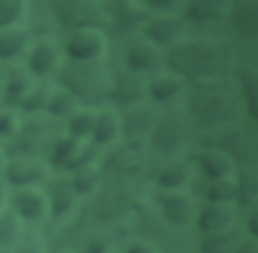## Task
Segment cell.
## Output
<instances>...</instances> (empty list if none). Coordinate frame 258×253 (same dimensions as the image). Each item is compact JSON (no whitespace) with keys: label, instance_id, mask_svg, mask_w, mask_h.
I'll return each instance as SVG.
<instances>
[{"label":"cell","instance_id":"obj_33","mask_svg":"<svg viewBox=\"0 0 258 253\" xmlns=\"http://www.w3.org/2000/svg\"><path fill=\"white\" fill-rule=\"evenodd\" d=\"M12 129V116L10 114H0V135H6Z\"/></svg>","mask_w":258,"mask_h":253},{"label":"cell","instance_id":"obj_19","mask_svg":"<svg viewBox=\"0 0 258 253\" xmlns=\"http://www.w3.org/2000/svg\"><path fill=\"white\" fill-rule=\"evenodd\" d=\"M24 42H26L24 32L10 30V32L0 34V58H12V56H16L24 48Z\"/></svg>","mask_w":258,"mask_h":253},{"label":"cell","instance_id":"obj_7","mask_svg":"<svg viewBox=\"0 0 258 253\" xmlns=\"http://www.w3.org/2000/svg\"><path fill=\"white\" fill-rule=\"evenodd\" d=\"M181 141H183V129H181V124H179L177 120H173V118H165V120L157 126V131H155V135H153L155 147H157L159 151H163V153L175 151V149L181 145Z\"/></svg>","mask_w":258,"mask_h":253},{"label":"cell","instance_id":"obj_21","mask_svg":"<svg viewBox=\"0 0 258 253\" xmlns=\"http://www.w3.org/2000/svg\"><path fill=\"white\" fill-rule=\"evenodd\" d=\"M220 12V4L218 2H191L187 6V18L191 22H206L212 20L216 14Z\"/></svg>","mask_w":258,"mask_h":253},{"label":"cell","instance_id":"obj_35","mask_svg":"<svg viewBox=\"0 0 258 253\" xmlns=\"http://www.w3.org/2000/svg\"><path fill=\"white\" fill-rule=\"evenodd\" d=\"M18 253H36V249H32V247H22Z\"/></svg>","mask_w":258,"mask_h":253},{"label":"cell","instance_id":"obj_36","mask_svg":"<svg viewBox=\"0 0 258 253\" xmlns=\"http://www.w3.org/2000/svg\"><path fill=\"white\" fill-rule=\"evenodd\" d=\"M0 201H2V187H0Z\"/></svg>","mask_w":258,"mask_h":253},{"label":"cell","instance_id":"obj_17","mask_svg":"<svg viewBox=\"0 0 258 253\" xmlns=\"http://www.w3.org/2000/svg\"><path fill=\"white\" fill-rule=\"evenodd\" d=\"M48 193H50V205H52V213L54 215H60V213H64L71 207V203H73V189L69 185H64L62 181L52 183Z\"/></svg>","mask_w":258,"mask_h":253},{"label":"cell","instance_id":"obj_32","mask_svg":"<svg viewBox=\"0 0 258 253\" xmlns=\"http://www.w3.org/2000/svg\"><path fill=\"white\" fill-rule=\"evenodd\" d=\"M236 253H258V243L256 239H246V241H240Z\"/></svg>","mask_w":258,"mask_h":253},{"label":"cell","instance_id":"obj_6","mask_svg":"<svg viewBox=\"0 0 258 253\" xmlns=\"http://www.w3.org/2000/svg\"><path fill=\"white\" fill-rule=\"evenodd\" d=\"M161 213L171 225H185L191 219V203L183 195H167L161 201Z\"/></svg>","mask_w":258,"mask_h":253},{"label":"cell","instance_id":"obj_5","mask_svg":"<svg viewBox=\"0 0 258 253\" xmlns=\"http://www.w3.org/2000/svg\"><path fill=\"white\" fill-rule=\"evenodd\" d=\"M232 24L244 36H254L258 30V4L238 2L232 10Z\"/></svg>","mask_w":258,"mask_h":253},{"label":"cell","instance_id":"obj_2","mask_svg":"<svg viewBox=\"0 0 258 253\" xmlns=\"http://www.w3.org/2000/svg\"><path fill=\"white\" fill-rule=\"evenodd\" d=\"M228 112H230V102L224 94L198 92L196 96H191V114L204 124L220 122L228 116Z\"/></svg>","mask_w":258,"mask_h":253},{"label":"cell","instance_id":"obj_8","mask_svg":"<svg viewBox=\"0 0 258 253\" xmlns=\"http://www.w3.org/2000/svg\"><path fill=\"white\" fill-rule=\"evenodd\" d=\"M240 237L234 231H216L208 233L200 245V253H236Z\"/></svg>","mask_w":258,"mask_h":253},{"label":"cell","instance_id":"obj_23","mask_svg":"<svg viewBox=\"0 0 258 253\" xmlns=\"http://www.w3.org/2000/svg\"><path fill=\"white\" fill-rule=\"evenodd\" d=\"M141 94V86L137 80L133 78H123L117 82V90H115V96L121 100V102H129V100H135L137 96Z\"/></svg>","mask_w":258,"mask_h":253},{"label":"cell","instance_id":"obj_30","mask_svg":"<svg viewBox=\"0 0 258 253\" xmlns=\"http://www.w3.org/2000/svg\"><path fill=\"white\" fill-rule=\"evenodd\" d=\"M42 104H46V100H44V90H42V88L36 90V92H32V94L28 96V100L22 102V106H24L26 110H34V108H38V106H42Z\"/></svg>","mask_w":258,"mask_h":253},{"label":"cell","instance_id":"obj_25","mask_svg":"<svg viewBox=\"0 0 258 253\" xmlns=\"http://www.w3.org/2000/svg\"><path fill=\"white\" fill-rule=\"evenodd\" d=\"M46 108L52 116H62L67 112H71L73 108V98L69 94H54L50 100H46Z\"/></svg>","mask_w":258,"mask_h":253},{"label":"cell","instance_id":"obj_15","mask_svg":"<svg viewBox=\"0 0 258 253\" xmlns=\"http://www.w3.org/2000/svg\"><path fill=\"white\" fill-rule=\"evenodd\" d=\"M185 179H187V167L181 165V163H171V165L163 167L159 171V175H157V183L161 187H167V189L183 185Z\"/></svg>","mask_w":258,"mask_h":253},{"label":"cell","instance_id":"obj_12","mask_svg":"<svg viewBox=\"0 0 258 253\" xmlns=\"http://www.w3.org/2000/svg\"><path fill=\"white\" fill-rule=\"evenodd\" d=\"M127 64L133 70H149L157 64V54L151 46L145 44H135L127 52Z\"/></svg>","mask_w":258,"mask_h":253},{"label":"cell","instance_id":"obj_16","mask_svg":"<svg viewBox=\"0 0 258 253\" xmlns=\"http://www.w3.org/2000/svg\"><path fill=\"white\" fill-rule=\"evenodd\" d=\"M256 189H258V179H256V171L254 167H248L240 173V183L236 185V195L240 197V201L244 205L252 203L256 197Z\"/></svg>","mask_w":258,"mask_h":253},{"label":"cell","instance_id":"obj_4","mask_svg":"<svg viewBox=\"0 0 258 253\" xmlns=\"http://www.w3.org/2000/svg\"><path fill=\"white\" fill-rule=\"evenodd\" d=\"M67 50H69V54H71L73 58H77L79 62H81V60H91V58H95V56L101 52V38H99L95 32L81 30V32H77V34L69 40Z\"/></svg>","mask_w":258,"mask_h":253},{"label":"cell","instance_id":"obj_10","mask_svg":"<svg viewBox=\"0 0 258 253\" xmlns=\"http://www.w3.org/2000/svg\"><path fill=\"white\" fill-rule=\"evenodd\" d=\"M198 161H200L204 173H206L212 181L226 177V173H228V169H230L228 159H226L222 153H218V151H206V153H202V155L198 157Z\"/></svg>","mask_w":258,"mask_h":253},{"label":"cell","instance_id":"obj_29","mask_svg":"<svg viewBox=\"0 0 258 253\" xmlns=\"http://www.w3.org/2000/svg\"><path fill=\"white\" fill-rule=\"evenodd\" d=\"M147 120H149V110H133L127 118V133H139L147 126Z\"/></svg>","mask_w":258,"mask_h":253},{"label":"cell","instance_id":"obj_28","mask_svg":"<svg viewBox=\"0 0 258 253\" xmlns=\"http://www.w3.org/2000/svg\"><path fill=\"white\" fill-rule=\"evenodd\" d=\"M16 237V221L12 215H4L0 219V247H6Z\"/></svg>","mask_w":258,"mask_h":253},{"label":"cell","instance_id":"obj_1","mask_svg":"<svg viewBox=\"0 0 258 253\" xmlns=\"http://www.w3.org/2000/svg\"><path fill=\"white\" fill-rule=\"evenodd\" d=\"M169 62L175 70L183 74L208 72L216 64V52L214 48L202 46V44H181L171 50Z\"/></svg>","mask_w":258,"mask_h":253},{"label":"cell","instance_id":"obj_14","mask_svg":"<svg viewBox=\"0 0 258 253\" xmlns=\"http://www.w3.org/2000/svg\"><path fill=\"white\" fill-rule=\"evenodd\" d=\"M16 211L26 219H36L42 213V199L32 191H20L14 197Z\"/></svg>","mask_w":258,"mask_h":253},{"label":"cell","instance_id":"obj_31","mask_svg":"<svg viewBox=\"0 0 258 253\" xmlns=\"http://www.w3.org/2000/svg\"><path fill=\"white\" fill-rule=\"evenodd\" d=\"M24 86H26V80H24L22 76L12 78V80H10V84H8V90H6L8 98H20V94H22V88H24Z\"/></svg>","mask_w":258,"mask_h":253},{"label":"cell","instance_id":"obj_9","mask_svg":"<svg viewBox=\"0 0 258 253\" xmlns=\"http://www.w3.org/2000/svg\"><path fill=\"white\" fill-rule=\"evenodd\" d=\"M42 167L36 163H28V161H14L10 163V167L6 169V177L10 183L14 185H26V183H34L42 177Z\"/></svg>","mask_w":258,"mask_h":253},{"label":"cell","instance_id":"obj_3","mask_svg":"<svg viewBox=\"0 0 258 253\" xmlns=\"http://www.w3.org/2000/svg\"><path fill=\"white\" fill-rule=\"evenodd\" d=\"M234 219V209L228 203H208L200 215V229L204 233L224 231Z\"/></svg>","mask_w":258,"mask_h":253},{"label":"cell","instance_id":"obj_20","mask_svg":"<svg viewBox=\"0 0 258 253\" xmlns=\"http://www.w3.org/2000/svg\"><path fill=\"white\" fill-rule=\"evenodd\" d=\"M91 133H93V137H95L97 143H101V145L109 143V141L115 137V120H113V116L107 114V112L99 114V116L93 120Z\"/></svg>","mask_w":258,"mask_h":253},{"label":"cell","instance_id":"obj_22","mask_svg":"<svg viewBox=\"0 0 258 253\" xmlns=\"http://www.w3.org/2000/svg\"><path fill=\"white\" fill-rule=\"evenodd\" d=\"M177 90H179V82L173 80V78H157V80L151 84V88H149V92H151V96H153L155 100H167V98H171Z\"/></svg>","mask_w":258,"mask_h":253},{"label":"cell","instance_id":"obj_13","mask_svg":"<svg viewBox=\"0 0 258 253\" xmlns=\"http://www.w3.org/2000/svg\"><path fill=\"white\" fill-rule=\"evenodd\" d=\"M28 62H30V70H32L34 74H38V76L48 74V72L52 70L54 62H56L54 48H52V46H46V44L36 46V48L32 50V54H30V60H28Z\"/></svg>","mask_w":258,"mask_h":253},{"label":"cell","instance_id":"obj_18","mask_svg":"<svg viewBox=\"0 0 258 253\" xmlns=\"http://www.w3.org/2000/svg\"><path fill=\"white\" fill-rule=\"evenodd\" d=\"M234 197H236V183H232L226 177L212 181V185L208 187V201L212 203H228Z\"/></svg>","mask_w":258,"mask_h":253},{"label":"cell","instance_id":"obj_11","mask_svg":"<svg viewBox=\"0 0 258 253\" xmlns=\"http://www.w3.org/2000/svg\"><path fill=\"white\" fill-rule=\"evenodd\" d=\"M179 32V22L171 18H157L147 26V36L159 44L171 42Z\"/></svg>","mask_w":258,"mask_h":253},{"label":"cell","instance_id":"obj_24","mask_svg":"<svg viewBox=\"0 0 258 253\" xmlns=\"http://www.w3.org/2000/svg\"><path fill=\"white\" fill-rule=\"evenodd\" d=\"M22 12V4L14 0H2L0 2V26H8L14 20H18Z\"/></svg>","mask_w":258,"mask_h":253},{"label":"cell","instance_id":"obj_26","mask_svg":"<svg viewBox=\"0 0 258 253\" xmlns=\"http://www.w3.org/2000/svg\"><path fill=\"white\" fill-rule=\"evenodd\" d=\"M95 183H97V175L93 171H89V169H81L77 173V177L73 179V187L71 189H75L77 193H89L95 187Z\"/></svg>","mask_w":258,"mask_h":253},{"label":"cell","instance_id":"obj_27","mask_svg":"<svg viewBox=\"0 0 258 253\" xmlns=\"http://www.w3.org/2000/svg\"><path fill=\"white\" fill-rule=\"evenodd\" d=\"M93 120H95V116H91L89 112H83V114H77V116L71 120L69 129H71V133H73L75 137H85L87 133H91Z\"/></svg>","mask_w":258,"mask_h":253},{"label":"cell","instance_id":"obj_34","mask_svg":"<svg viewBox=\"0 0 258 253\" xmlns=\"http://www.w3.org/2000/svg\"><path fill=\"white\" fill-rule=\"evenodd\" d=\"M125 253H151V249L145 247V245H141V243H137V245H131Z\"/></svg>","mask_w":258,"mask_h":253}]
</instances>
